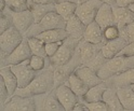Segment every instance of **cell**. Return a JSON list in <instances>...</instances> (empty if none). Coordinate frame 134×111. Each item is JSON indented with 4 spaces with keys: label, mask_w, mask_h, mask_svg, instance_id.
Masks as SVG:
<instances>
[{
    "label": "cell",
    "mask_w": 134,
    "mask_h": 111,
    "mask_svg": "<svg viewBox=\"0 0 134 111\" xmlns=\"http://www.w3.org/2000/svg\"><path fill=\"white\" fill-rule=\"evenodd\" d=\"M134 67V56L117 55L106 62L97 69V73L103 81L110 79L113 77L121 72L127 71L130 68Z\"/></svg>",
    "instance_id": "obj_1"
},
{
    "label": "cell",
    "mask_w": 134,
    "mask_h": 111,
    "mask_svg": "<svg viewBox=\"0 0 134 111\" xmlns=\"http://www.w3.org/2000/svg\"><path fill=\"white\" fill-rule=\"evenodd\" d=\"M54 84V72H50V70L41 71V73L36 74L35 79L29 85L23 89H18L15 94L21 96H35L46 94L52 90Z\"/></svg>",
    "instance_id": "obj_2"
},
{
    "label": "cell",
    "mask_w": 134,
    "mask_h": 111,
    "mask_svg": "<svg viewBox=\"0 0 134 111\" xmlns=\"http://www.w3.org/2000/svg\"><path fill=\"white\" fill-rule=\"evenodd\" d=\"M66 23H67V21L63 16H61L56 11H52V12L48 13L39 23H34L25 35H26V37L29 38V37L37 36L38 33L46 31V30L65 28Z\"/></svg>",
    "instance_id": "obj_3"
},
{
    "label": "cell",
    "mask_w": 134,
    "mask_h": 111,
    "mask_svg": "<svg viewBox=\"0 0 134 111\" xmlns=\"http://www.w3.org/2000/svg\"><path fill=\"white\" fill-rule=\"evenodd\" d=\"M24 39L23 33L15 26L10 27L0 35V48L2 57H7L20 45Z\"/></svg>",
    "instance_id": "obj_4"
},
{
    "label": "cell",
    "mask_w": 134,
    "mask_h": 111,
    "mask_svg": "<svg viewBox=\"0 0 134 111\" xmlns=\"http://www.w3.org/2000/svg\"><path fill=\"white\" fill-rule=\"evenodd\" d=\"M77 45H78V41L72 40L69 37L66 40H64L62 45L60 46V49L57 50V52L53 56L49 57L51 65L61 66V65L67 64L72 58Z\"/></svg>",
    "instance_id": "obj_5"
},
{
    "label": "cell",
    "mask_w": 134,
    "mask_h": 111,
    "mask_svg": "<svg viewBox=\"0 0 134 111\" xmlns=\"http://www.w3.org/2000/svg\"><path fill=\"white\" fill-rule=\"evenodd\" d=\"M9 66L11 67V70L16 75V78H18L19 89L26 87L27 85H29L37 74V71L34 70L30 66L29 59H26V61L15 65H9Z\"/></svg>",
    "instance_id": "obj_6"
},
{
    "label": "cell",
    "mask_w": 134,
    "mask_h": 111,
    "mask_svg": "<svg viewBox=\"0 0 134 111\" xmlns=\"http://www.w3.org/2000/svg\"><path fill=\"white\" fill-rule=\"evenodd\" d=\"M104 2L100 0H87L78 3L77 9H76V15L85 23L86 25H89L93 21H95L96 14L102 7Z\"/></svg>",
    "instance_id": "obj_7"
},
{
    "label": "cell",
    "mask_w": 134,
    "mask_h": 111,
    "mask_svg": "<svg viewBox=\"0 0 134 111\" xmlns=\"http://www.w3.org/2000/svg\"><path fill=\"white\" fill-rule=\"evenodd\" d=\"M2 110L8 111H32L37 110L36 100L34 96H21L15 94L5 104Z\"/></svg>",
    "instance_id": "obj_8"
},
{
    "label": "cell",
    "mask_w": 134,
    "mask_h": 111,
    "mask_svg": "<svg viewBox=\"0 0 134 111\" xmlns=\"http://www.w3.org/2000/svg\"><path fill=\"white\" fill-rule=\"evenodd\" d=\"M99 44H93L90 42L86 41L85 39H82V41L78 42V45L76 48L75 53L77 54L79 61L86 66H89L92 62L94 61V58L100 53L102 46L97 48Z\"/></svg>",
    "instance_id": "obj_9"
},
{
    "label": "cell",
    "mask_w": 134,
    "mask_h": 111,
    "mask_svg": "<svg viewBox=\"0 0 134 111\" xmlns=\"http://www.w3.org/2000/svg\"><path fill=\"white\" fill-rule=\"evenodd\" d=\"M55 95L60 100L65 111H71L75 109L76 105L79 102L77 94L75 93L69 86H67L65 83L57 85L55 87Z\"/></svg>",
    "instance_id": "obj_10"
},
{
    "label": "cell",
    "mask_w": 134,
    "mask_h": 111,
    "mask_svg": "<svg viewBox=\"0 0 134 111\" xmlns=\"http://www.w3.org/2000/svg\"><path fill=\"white\" fill-rule=\"evenodd\" d=\"M31 55H32V53H31L29 44H28V38L24 37V39L22 40L20 45L16 48L10 55H8L4 58L5 66L22 63L24 61H26V59H29L31 57Z\"/></svg>",
    "instance_id": "obj_11"
},
{
    "label": "cell",
    "mask_w": 134,
    "mask_h": 111,
    "mask_svg": "<svg viewBox=\"0 0 134 111\" xmlns=\"http://www.w3.org/2000/svg\"><path fill=\"white\" fill-rule=\"evenodd\" d=\"M12 20H13V26H15L22 33H26L27 30L31 27V25L35 23V19L30 9L15 12L11 11L10 12Z\"/></svg>",
    "instance_id": "obj_12"
},
{
    "label": "cell",
    "mask_w": 134,
    "mask_h": 111,
    "mask_svg": "<svg viewBox=\"0 0 134 111\" xmlns=\"http://www.w3.org/2000/svg\"><path fill=\"white\" fill-rule=\"evenodd\" d=\"M129 44V42L125 40L122 36H119L118 38L116 39H111V40H108L106 41L105 43L102 46V52L103 56L106 59H110L117 55H119V53L121 51Z\"/></svg>",
    "instance_id": "obj_13"
},
{
    "label": "cell",
    "mask_w": 134,
    "mask_h": 111,
    "mask_svg": "<svg viewBox=\"0 0 134 111\" xmlns=\"http://www.w3.org/2000/svg\"><path fill=\"white\" fill-rule=\"evenodd\" d=\"M86 28H87V25L83 23L76 14L72 15L69 20H67L66 27H65L66 31L68 32V37L72 40L78 41V42L83 39Z\"/></svg>",
    "instance_id": "obj_14"
},
{
    "label": "cell",
    "mask_w": 134,
    "mask_h": 111,
    "mask_svg": "<svg viewBox=\"0 0 134 111\" xmlns=\"http://www.w3.org/2000/svg\"><path fill=\"white\" fill-rule=\"evenodd\" d=\"M75 73H76L89 87H92V86H94V85L103 82V80L100 79V77L98 75L97 71L95 69H93V68L86 66V65L77 67L76 69H75Z\"/></svg>",
    "instance_id": "obj_15"
},
{
    "label": "cell",
    "mask_w": 134,
    "mask_h": 111,
    "mask_svg": "<svg viewBox=\"0 0 134 111\" xmlns=\"http://www.w3.org/2000/svg\"><path fill=\"white\" fill-rule=\"evenodd\" d=\"M114 8V15H115V24L122 29L127 25L134 22V13L129 7H118L115 5Z\"/></svg>",
    "instance_id": "obj_16"
},
{
    "label": "cell",
    "mask_w": 134,
    "mask_h": 111,
    "mask_svg": "<svg viewBox=\"0 0 134 111\" xmlns=\"http://www.w3.org/2000/svg\"><path fill=\"white\" fill-rule=\"evenodd\" d=\"M95 22H97L98 25L103 29L111 26V25H116L113 5L108 4V3H103L102 7L99 8L97 14H96Z\"/></svg>",
    "instance_id": "obj_17"
},
{
    "label": "cell",
    "mask_w": 134,
    "mask_h": 111,
    "mask_svg": "<svg viewBox=\"0 0 134 111\" xmlns=\"http://www.w3.org/2000/svg\"><path fill=\"white\" fill-rule=\"evenodd\" d=\"M83 39L88 42H90V43H93V44L103 43V41L105 40L104 29L99 26L97 22L93 21L89 25H87L85 35H83Z\"/></svg>",
    "instance_id": "obj_18"
},
{
    "label": "cell",
    "mask_w": 134,
    "mask_h": 111,
    "mask_svg": "<svg viewBox=\"0 0 134 111\" xmlns=\"http://www.w3.org/2000/svg\"><path fill=\"white\" fill-rule=\"evenodd\" d=\"M34 37H37L42 41H44L46 43H48V42H57V41L66 40L68 38V32L66 31L65 28H57V29H50V30L42 31Z\"/></svg>",
    "instance_id": "obj_19"
},
{
    "label": "cell",
    "mask_w": 134,
    "mask_h": 111,
    "mask_svg": "<svg viewBox=\"0 0 134 111\" xmlns=\"http://www.w3.org/2000/svg\"><path fill=\"white\" fill-rule=\"evenodd\" d=\"M0 74H1V78L3 79V81L5 83V86L8 89V92H9V95L13 96L16 90L19 89V83H18L16 75L13 73V71L11 70V67L9 65L1 68Z\"/></svg>",
    "instance_id": "obj_20"
},
{
    "label": "cell",
    "mask_w": 134,
    "mask_h": 111,
    "mask_svg": "<svg viewBox=\"0 0 134 111\" xmlns=\"http://www.w3.org/2000/svg\"><path fill=\"white\" fill-rule=\"evenodd\" d=\"M103 100L108 105L110 111H122V110H124L121 101H120V98L118 96V93H117L116 87H107V90L104 93Z\"/></svg>",
    "instance_id": "obj_21"
},
{
    "label": "cell",
    "mask_w": 134,
    "mask_h": 111,
    "mask_svg": "<svg viewBox=\"0 0 134 111\" xmlns=\"http://www.w3.org/2000/svg\"><path fill=\"white\" fill-rule=\"evenodd\" d=\"M110 80H111V85L116 89L123 86H131V85L134 84V67L130 68L127 71L113 77V78H110Z\"/></svg>",
    "instance_id": "obj_22"
},
{
    "label": "cell",
    "mask_w": 134,
    "mask_h": 111,
    "mask_svg": "<svg viewBox=\"0 0 134 111\" xmlns=\"http://www.w3.org/2000/svg\"><path fill=\"white\" fill-rule=\"evenodd\" d=\"M120 101L127 111H134V90L131 86H123L117 89Z\"/></svg>",
    "instance_id": "obj_23"
},
{
    "label": "cell",
    "mask_w": 134,
    "mask_h": 111,
    "mask_svg": "<svg viewBox=\"0 0 134 111\" xmlns=\"http://www.w3.org/2000/svg\"><path fill=\"white\" fill-rule=\"evenodd\" d=\"M65 84L67 85V86H69L75 93H76L78 97H81V98L85 96V94L90 89L88 85L83 82L76 73H75V71L68 77V79H67V81L65 82Z\"/></svg>",
    "instance_id": "obj_24"
},
{
    "label": "cell",
    "mask_w": 134,
    "mask_h": 111,
    "mask_svg": "<svg viewBox=\"0 0 134 111\" xmlns=\"http://www.w3.org/2000/svg\"><path fill=\"white\" fill-rule=\"evenodd\" d=\"M107 84L103 81L102 83H98L94 86H92L88 90V92L85 94V96L82 97L85 102H93V101H98L103 100L104 93L107 90Z\"/></svg>",
    "instance_id": "obj_25"
},
{
    "label": "cell",
    "mask_w": 134,
    "mask_h": 111,
    "mask_svg": "<svg viewBox=\"0 0 134 111\" xmlns=\"http://www.w3.org/2000/svg\"><path fill=\"white\" fill-rule=\"evenodd\" d=\"M36 105H37V107L41 106L38 110H55V111L60 110V111H65V109L60 102V100L57 99V97L55 95V92L48 94V95L43 98L42 102L41 101L40 102L36 101Z\"/></svg>",
    "instance_id": "obj_26"
},
{
    "label": "cell",
    "mask_w": 134,
    "mask_h": 111,
    "mask_svg": "<svg viewBox=\"0 0 134 111\" xmlns=\"http://www.w3.org/2000/svg\"><path fill=\"white\" fill-rule=\"evenodd\" d=\"M29 9L32 12L35 23H39L48 13L55 11V3L54 4H41V3H35L31 1V3H29Z\"/></svg>",
    "instance_id": "obj_27"
},
{
    "label": "cell",
    "mask_w": 134,
    "mask_h": 111,
    "mask_svg": "<svg viewBox=\"0 0 134 111\" xmlns=\"http://www.w3.org/2000/svg\"><path fill=\"white\" fill-rule=\"evenodd\" d=\"M77 5H78V3L74 2V1H69V0H66V1H62V2H56L55 11L67 21V20H69L72 15L76 14Z\"/></svg>",
    "instance_id": "obj_28"
},
{
    "label": "cell",
    "mask_w": 134,
    "mask_h": 111,
    "mask_svg": "<svg viewBox=\"0 0 134 111\" xmlns=\"http://www.w3.org/2000/svg\"><path fill=\"white\" fill-rule=\"evenodd\" d=\"M28 38V37H27ZM28 44L32 55H39L42 57H48L46 52V42L37 37H29Z\"/></svg>",
    "instance_id": "obj_29"
},
{
    "label": "cell",
    "mask_w": 134,
    "mask_h": 111,
    "mask_svg": "<svg viewBox=\"0 0 134 111\" xmlns=\"http://www.w3.org/2000/svg\"><path fill=\"white\" fill-rule=\"evenodd\" d=\"M7 5L11 11L20 12L29 9V2L28 0H5Z\"/></svg>",
    "instance_id": "obj_30"
},
{
    "label": "cell",
    "mask_w": 134,
    "mask_h": 111,
    "mask_svg": "<svg viewBox=\"0 0 134 111\" xmlns=\"http://www.w3.org/2000/svg\"><path fill=\"white\" fill-rule=\"evenodd\" d=\"M29 64L31 68L36 71L43 70V68L46 66V57L39 56V55H31L29 58Z\"/></svg>",
    "instance_id": "obj_31"
},
{
    "label": "cell",
    "mask_w": 134,
    "mask_h": 111,
    "mask_svg": "<svg viewBox=\"0 0 134 111\" xmlns=\"http://www.w3.org/2000/svg\"><path fill=\"white\" fill-rule=\"evenodd\" d=\"M120 36H122L129 43L134 42V22L120 29Z\"/></svg>",
    "instance_id": "obj_32"
},
{
    "label": "cell",
    "mask_w": 134,
    "mask_h": 111,
    "mask_svg": "<svg viewBox=\"0 0 134 111\" xmlns=\"http://www.w3.org/2000/svg\"><path fill=\"white\" fill-rule=\"evenodd\" d=\"M120 36V29L117 25H111V26L107 27L104 29V38L106 41L116 39Z\"/></svg>",
    "instance_id": "obj_33"
},
{
    "label": "cell",
    "mask_w": 134,
    "mask_h": 111,
    "mask_svg": "<svg viewBox=\"0 0 134 111\" xmlns=\"http://www.w3.org/2000/svg\"><path fill=\"white\" fill-rule=\"evenodd\" d=\"M90 111H110L109 107L104 100H98L93 102H86Z\"/></svg>",
    "instance_id": "obj_34"
},
{
    "label": "cell",
    "mask_w": 134,
    "mask_h": 111,
    "mask_svg": "<svg viewBox=\"0 0 134 111\" xmlns=\"http://www.w3.org/2000/svg\"><path fill=\"white\" fill-rule=\"evenodd\" d=\"M62 43H63V41H57V42H48V43H46V52H47L48 57L53 56V55L57 52V50L60 49V46L62 45Z\"/></svg>",
    "instance_id": "obj_35"
},
{
    "label": "cell",
    "mask_w": 134,
    "mask_h": 111,
    "mask_svg": "<svg viewBox=\"0 0 134 111\" xmlns=\"http://www.w3.org/2000/svg\"><path fill=\"white\" fill-rule=\"evenodd\" d=\"M13 26V20H12V16L11 14H1V24H0V27H1V29H0V31H1V33L3 31H5L7 29H9L10 27Z\"/></svg>",
    "instance_id": "obj_36"
},
{
    "label": "cell",
    "mask_w": 134,
    "mask_h": 111,
    "mask_svg": "<svg viewBox=\"0 0 134 111\" xmlns=\"http://www.w3.org/2000/svg\"><path fill=\"white\" fill-rule=\"evenodd\" d=\"M119 55H125V56H134V42H131L127 46H125Z\"/></svg>",
    "instance_id": "obj_37"
},
{
    "label": "cell",
    "mask_w": 134,
    "mask_h": 111,
    "mask_svg": "<svg viewBox=\"0 0 134 111\" xmlns=\"http://www.w3.org/2000/svg\"><path fill=\"white\" fill-rule=\"evenodd\" d=\"M74 110H75V111H90L85 101H83V102H78Z\"/></svg>",
    "instance_id": "obj_38"
},
{
    "label": "cell",
    "mask_w": 134,
    "mask_h": 111,
    "mask_svg": "<svg viewBox=\"0 0 134 111\" xmlns=\"http://www.w3.org/2000/svg\"><path fill=\"white\" fill-rule=\"evenodd\" d=\"M35 3H41V4H54L56 3L55 0H31Z\"/></svg>",
    "instance_id": "obj_39"
},
{
    "label": "cell",
    "mask_w": 134,
    "mask_h": 111,
    "mask_svg": "<svg viewBox=\"0 0 134 111\" xmlns=\"http://www.w3.org/2000/svg\"><path fill=\"white\" fill-rule=\"evenodd\" d=\"M131 4L130 0H116V5L118 7H129Z\"/></svg>",
    "instance_id": "obj_40"
},
{
    "label": "cell",
    "mask_w": 134,
    "mask_h": 111,
    "mask_svg": "<svg viewBox=\"0 0 134 111\" xmlns=\"http://www.w3.org/2000/svg\"><path fill=\"white\" fill-rule=\"evenodd\" d=\"M100 1L104 2V3H108V4L113 5V7L116 5V0H100Z\"/></svg>",
    "instance_id": "obj_41"
},
{
    "label": "cell",
    "mask_w": 134,
    "mask_h": 111,
    "mask_svg": "<svg viewBox=\"0 0 134 111\" xmlns=\"http://www.w3.org/2000/svg\"><path fill=\"white\" fill-rule=\"evenodd\" d=\"M5 5H7V1L5 0H1V12H3Z\"/></svg>",
    "instance_id": "obj_42"
},
{
    "label": "cell",
    "mask_w": 134,
    "mask_h": 111,
    "mask_svg": "<svg viewBox=\"0 0 134 111\" xmlns=\"http://www.w3.org/2000/svg\"><path fill=\"white\" fill-rule=\"evenodd\" d=\"M129 8H130V9L133 11V13H134V3H131L130 5H129Z\"/></svg>",
    "instance_id": "obj_43"
},
{
    "label": "cell",
    "mask_w": 134,
    "mask_h": 111,
    "mask_svg": "<svg viewBox=\"0 0 134 111\" xmlns=\"http://www.w3.org/2000/svg\"><path fill=\"white\" fill-rule=\"evenodd\" d=\"M56 2H62V1H66V0H55Z\"/></svg>",
    "instance_id": "obj_44"
},
{
    "label": "cell",
    "mask_w": 134,
    "mask_h": 111,
    "mask_svg": "<svg viewBox=\"0 0 134 111\" xmlns=\"http://www.w3.org/2000/svg\"><path fill=\"white\" fill-rule=\"evenodd\" d=\"M79 1L80 2H83V1H87V0H79Z\"/></svg>",
    "instance_id": "obj_45"
},
{
    "label": "cell",
    "mask_w": 134,
    "mask_h": 111,
    "mask_svg": "<svg viewBox=\"0 0 134 111\" xmlns=\"http://www.w3.org/2000/svg\"><path fill=\"white\" fill-rule=\"evenodd\" d=\"M130 1H131V3H134V0H130Z\"/></svg>",
    "instance_id": "obj_46"
},
{
    "label": "cell",
    "mask_w": 134,
    "mask_h": 111,
    "mask_svg": "<svg viewBox=\"0 0 134 111\" xmlns=\"http://www.w3.org/2000/svg\"><path fill=\"white\" fill-rule=\"evenodd\" d=\"M131 87H132V89L134 90V84H133V85H131Z\"/></svg>",
    "instance_id": "obj_47"
}]
</instances>
